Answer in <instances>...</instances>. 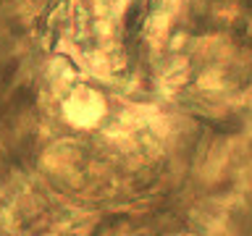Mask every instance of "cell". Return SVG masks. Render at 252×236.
<instances>
[{"instance_id": "obj_1", "label": "cell", "mask_w": 252, "mask_h": 236, "mask_svg": "<svg viewBox=\"0 0 252 236\" xmlns=\"http://www.w3.org/2000/svg\"><path fill=\"white\" fill-rule=\"evenodd\" d=\"M66 116H68L71 123L90 126L102 116V97L97 92L79 89V92H74V97L66 102Z\"/></svg>"}]
</instances>
